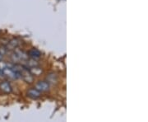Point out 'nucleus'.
Segmentation results:
<instances>
[{
  "label": "nucleus",
  "mask_w": 148,
  "mask_h": 122,
  "mask_svg": "<svg viewBox=\"0 0 148 122\" xmlns=\"http://www.w3.org/2000/svg\"><path fill=\"white\" fill-rule=\"evenodd\" d=\"M31 72H32V74H35V75H39L41 72H42V70L40 69V68H36V67L35 66V67L31 68Z\"/></svg>",
  "instance_id": "7"
},
{
  "label": "nucleus",
  "mask_w": 148,
  "mask_h": 122,
  "mask_svg": "<svg viewBox=\"0 0 148 122\" xmlns=\"http://www.w3.org/2000/svg\"><path fill=\"white\" fill-rule=\"evenodd\" d=\"M27 95L32 99H37L40 96V92H39L36 88H31L27 92Z\"/></svg>",
  "instance_id": "3"
},
{
  "label": "nucleus",
  "mask_w": 148,
  "mask_h": 122,
  "mask_svg": "<svg viewBox=\"0 0 148 122\" xmlns=\"http://www.w3.org/2000/svg\"><path fill=\"white\" fill-rule=\"evenodd\" d=\"M2 57H3V54H1L0 53V59H2Z\"/></svg>",
  "instance_id": "8"
},
{
  "label": "nucleus",
  "mask_w": 148,
  "mask_h": 122,
  "mask_svg": "<svg viewBox=\"0 0 148 122\" xmlns=\"http://www.w3.org/2000/svg\"><path fill=\"white\" fill-rule=\"evenodd\" d=\"M12 58L13 61H21V60L23 61V60H26L28 59V55H27V54H25L24 52L16 51L12 54Z\"/></svg>",
  "instance_id": "1"
},
{
  "label": "nucleus",
  "mask_w": 148,
  "mask_h": 122,
  "mask_svg": "<svg viewBox=\"0 0 148 122\" xmlns=\"http://www.w3.org/2000/svg\"><path fill=\"white\" fill-rule=\"evenodd\" d=\"M36 88L39 92H47L49 89V84L46 83V82H44V81H40L36 85Z\"/></svg>",
  "instance_id": "2"
},
{
  "label": "nucleus",
  "mask_w": 148,
  "mask_h": 122,
  "mask_svg": "<svg viewBox=\"0 0 148 122\" xmlns=\"http://www.w3.org/2000/svg\"><path fill=\"white\" fill-rule=\"evenodd\" d=\"M18 45H19V42H18V41L17 40H12V41H11L9 44L8 45V49H9V50H12V49H15L18 46Z\"/></svg>",
  "instance_id": "6"
},
{
  "label": "nucleus",
  "mask_w": 148,
  "mask_h": 122,
  "mask_svg": "<svg viewBox=\"0 0 148 122\" xmlns=\"http://www.w3.org/2000/svg\"><path fill=\"white\" fill-rule=\"evenodd\" d=\"M41 53L37 50V49H32L29 51V56H31L32 59H37L40 58Z\"/></svg>",
  "instance_id": "5"
},
{
  "label": "nucleus",
  "mask_w": 148,
  "mask_h": 122,
  "mask_svg": "<svg viewBox=\"0 0 148 122\" xmlns=\"http://www.w3.org/2000/svg\"><path fill=\"white\" fill-rule=\"evenodd\" d=\"M0 88L5 93H10L12 92V87L8 82H3L0 84Z\"/></svg>",
  "instance_id": "4"
}]
</instances>
